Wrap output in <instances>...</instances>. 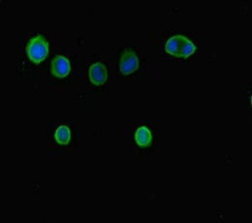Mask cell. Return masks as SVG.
<instances>
[{
	"label": "cell",
	"mask_w": 252,
	"mask_h": 223,
	"mask_svg": "<svg viewBox=\"0 0 252 223\" xmlns=\"http://www.w3.org/2000/svg\"><path fill=\"white\" fill-rule=\"evenodd\" d=\"M195 46L186 37L178 35L168 40L165 50L178 58H187L195 51Z\"/></svg>",
	"instance_id": "6da1fadb"
},
{
	"label": "cell",
	"mask_w": 252,
	"mask_h": 223,
	"mask_svg": "<svg viewBox=\"0 0 252 223\" xmlns=\"http://www.w3.org/2000/svg\"><path fill=\"white\" fill-rule=\"evenodd\" d=\"M48 43L45 40V38L41 35H38L37 37L30 40L27 46V53L29 58L35 62L40 63L42 62L46 56L48 55Z\"/></svg>",
	"instance_id": "7a4b0ae2"
},
{
	"label": "cell",
	"mask_w": 252,
	"mask_h": 223,
	"mask_svg": "<svg viewBox=\"0 0 252 223\" xmlns=\"http://www.w3.org/2000/svg\"><path fill=\"white\" fill-rule=\"evenodd\" d=\"M137 69H138V59L136 54L131 50H125L120 61V70L122 74H131Z\"/></svg>",
	"instance_id": "3957f363"
},
{
	"label": "cell",
	"mask_w": 252,
	"mask_h": 223,
	"mask_svg": "<svg viewBox=\"0 0 252 223\" xmlns=\"http://www.w3.org/2000/svg\"><path fill=\"white\" fill-rule=\"evenodd\" d=\"M70 73V63L67 58L57 56L52 61V74L57 77H65Z\"/></svg>",
	"instance_id": "277c9868"
},
{
	"label": "cell",
	"mask_w": 252,
	"mask_h": 223,
	"mask_svg": "<svg viewBox=\"0 0 252 223\" xmlns=\"http://www.w3.org/2000/svg\"><path fill=\"white\" fill-rule=\"evenodd\" d=\"M106 69L101 63H96L89 70V77L93 84L101 85L106 80Z\"/></svg>",
	"instance_id": "5b68a950"
},
{
	"label": "cell",
	"mask_w": 252,
	"mask_h": 223,
	"mask_svg": "<svg viewBox=\"0 0 252 223\" xmlns=\"http://www.w3.org/2000/svg\"><path fill=\"white\" fill-rule=\"evenodd\" d=\"M152 140V134L150 130L145 127H139L135 132V141L141 147H146L150 144Z\"/></svg>",
	"instance_id": "8992f818"
},
{
	"label": "cell",
	"mask_w": 252,
	"mask_h": 223,
	"mask_svg": "<svg viewBox=\"0 0 252 223\" xmlns=\"http://www.w3.org/2000/svg\"><path fill=\"white\" fill-rule=\"evenodd\" d=\"M71 138V131L68 127L60 126L55 132V139L61 145H66L69 143Z\"/></svg>",
	"instance_id": "52a82bcc"
}]
</instances>
